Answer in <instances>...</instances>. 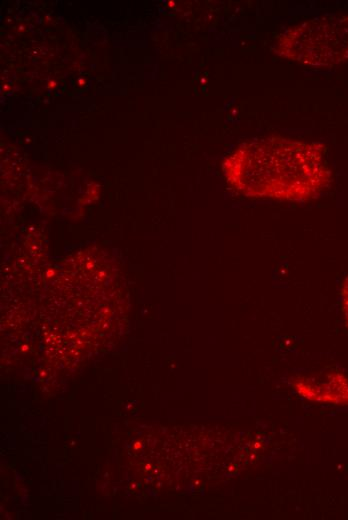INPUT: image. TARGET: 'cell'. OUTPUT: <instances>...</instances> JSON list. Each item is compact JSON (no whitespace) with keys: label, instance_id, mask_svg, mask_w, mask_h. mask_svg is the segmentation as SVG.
I'll list each match as a JSON object with an SVG mask.
<instances>
[{"label":"cell","instance_id":"obj_1","mask_svg":"<svg viewBox=\"0 0 348 520\" xmlns=\"http://www.w3.org/2000/svg\"><path fill=\"white\" fill-rule=\"evenodd\" d=\"M224 170L244 195L284 200L310 199L330 177L318 147L279 138L244 144L226 160Z\"/></svg>","mask_w":348,"mask_h":520},{"label":"cell","instance_id":"obj_2","mask_svg":"<svg viewBox=\"0 0 348 520\" xmlns=\"http://www.w3.org/2000/svg\"><path fill=\"white\" fill-rule=\"evenodd\" d=\"M341 303L342 309L345 315L346 322L348 324V276L345 279L342 290H341Z\"/></svg>","mask_w":348,"mask_h":520}]
</instances>
